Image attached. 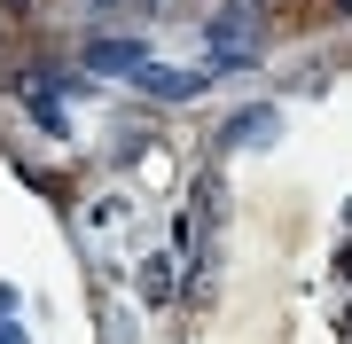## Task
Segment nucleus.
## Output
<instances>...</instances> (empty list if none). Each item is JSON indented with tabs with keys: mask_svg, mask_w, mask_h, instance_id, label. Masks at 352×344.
<instances>
[{
	"mask_svg": "<svg viewBox=\"0 0 352 344\" xmlns=\"http://www.w3.org/2000/svg\"><path fill=\"white\" fill-rule=\"evenodd\" d=\"M204 39H212V63H251V55H258V16H251V0L219 8Z\"/></svg>",
	"mask_w": 352,
	"mask_h": 344,
	"instance_id": "obj_1",
	"label": "nucleus"
},
{
	"mask_svg": "<svg viewBox=\"0 0 352 344\" xmlns=\"http://www.w3.org/2000/svg\"><path fill=\"white\" fill-rule=\"evenodd\" d=\"M266 133H282V117H274V110H243L235 126H227V149H258Z\"/></svg>",
	"mask_w": 352,
	"mask_h": 344,
	"instance_id": "obj_2",
	"label": "nucleus"
},
{
	"mask_svg": "<svg viewBox=\"0 0 352 344\" xmlns=\"http://www.w3.org/2000/svg\"><path fill=\"white\" fill-rule=\"evenodd\" d=\"M141 87L164 94V102H188V94H196V71H157V63H141Z\"/></svg>",
	"mask_w": 352,
	"mask_h": 344,
	"instance_id": "obj_3",
	"label": "nucleus"
},
{
	"mask_svg": "<svg viewBox=\"0 0 352 344\" xmlns=\"http://www.w3.org/2000/svg\"><path fill=\"white\" fill-rule=\"evenodd\" d=\"M87 63H94V71H141L149 55H141V47H126V39H102V47H87Z\"/></svg>",
	"mask_w": 352,
	"mask_h": 344,
	"instance_id": "obj_4",
	"label": "nucleus"
},
{
	"mask_svg": "<svg viewBox=\"0 0 352 344\" xmlns=\"http://www.w3.org/2000/svg\"><path fill=\"white\" fill-rule=\"evenodd\" d=\"M141 297H149V306L173 297V258H149V266H141Z\"/></svg>",
	"mask_w": 352,
	"mask_h": 344,
	"instance_id": "obj_5",
	"label": "nucleus"
},
{
	"mask_svg": "<svg viewBox=\"0 0 352 344\" xmlns=\"http://www.w3.org/2000/svg\"><path fill=\"white\" fill-rule=\"evenodd\" d=\"M337 274H344V282H352V251H337Z\"/></svg>",
	"mask_w": 352,
	"mask_h": 344,
	"instance_id": "obj_6",
	"label": "nucleus"
}]
</instances>
